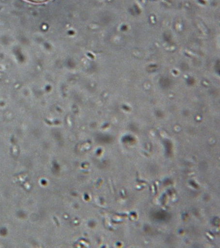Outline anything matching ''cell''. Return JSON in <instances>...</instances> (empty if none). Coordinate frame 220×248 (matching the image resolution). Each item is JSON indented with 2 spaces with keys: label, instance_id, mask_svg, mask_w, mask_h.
I'll return each instance as SVG.
<instances>
[{
  "label": "cell",
  "instance_id": "cell-1",
  "mask_svg": "<svg viewBox=\"0 0 220 248\" xmlns=\"http://www.w3.org/2000/svg\"><path fill=\"white\" fill-rule=\"evenodd\" d=\"M30 1H35V2H42V1H45L46 0H30Z\"/></svg>",
  "mask_w": 220,
  "mask_h": 248
}]
</instances>
